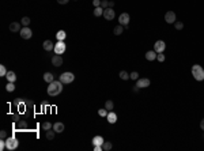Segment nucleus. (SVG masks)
Masks as SVG:
<instances>
[{
	"label": "nucleus",
	"instance_id": "a18cd8bd",
	"mask_svg": "<svg viewBox=\"0 0 204 151\" xmlns=\"http://www.w3.org/2000/svg\"><path fill=\"white\" fill-rule=\"evenodd\" d=\"M200 128H201V129L204 131V119L201 120V121H200Z\"/></svg>",
	"mask_w": 204,
	"mask_h": 151
},
{
	"label": "nucleus",
	"instance_id": "2f4dec72",
	"mask_svg": "<svg viewBox=\"0 0 204 151\" xmlns=\"http://www.w3.org/2000/svg\"><path fill=\"white\" fill-rule=\"evenodd\" d=\"M174 27H176V30H182L184 29V23L182 22H174Z\"/></svg>",
	"mask_w": 204,
	"mask_h": 151
},
{
	"label": "nucleus",
	"instance_id": "de8ad7c7",
	"mask_svg": "<svg viewBox=\"0 0 204 151\" xmlns=\"http://www.w3.org/2000/svg\"><path fill=\"white\" fill-rule=\"evenodd\" d=\"M113 6H114V1H109V7H112V8H113Z\"/></svg>",
	"mask_w": 204,
	"mask_h": 151
},
{
	"label": "nucleus",
	"instance_id": "9b49d317",
	"mask_svg": "<svg viewBox=\"0 0 204 151\" xmlns=\"http://www.w3.org/2000/svg\"><path fill=\"white\" fill-rule=\"evenodd\" d=\"M165 20H166L167 23H174V22L177 20L176 13H174V11H167V13L165 14Z\"/></svg>",
	"mask_w": 204,
	"mask_h": 151
},
{
	"label": "nucleus",
	"instance_id": "6ab92c4d",
	"mask_svg": "<svg viewBox=\"0 0 204 151\" xmlns=\"http://www.w3.org/2000/svg\"><path fill=\"white\" fill-rule=\"evenodd\" d=\"M67 37V33L64 32V30H59V32L56 33V38H57V41H64Z\"/></svg>",
	"mask_w": 204,
	"mask_h": 151
},
{
	"label": "nucleus",
	"instance_id": "a19ab883",
	"mask_svg": "<svg viewBox=\"0 0 204 151\" xmlns=\"http://www.w3.org/2000/svg\"><path fill=\"white\" fill-rule=\"evenodd\" d=\"M93 4L94 7H99L101 6V0H93Z\"/></svg>",
	"mask_w": 204,
	"mask_h": 151
},
{
	"label": "nucleus",
	"instance_id": "a211bd4d",
	"mask_svg": "<svg viewBox=\"0 0 204 151\" xmlns=\"http://www.w3.org/2000/svg\"><path fill=\"white\" fill-rule=\"evenodd\" d=\"M104 142H105V140H104V138H102V136H94L93 138V144L94 146H102L104 144Z\"/></svg>",
	"mask_w": 204,
	"mask_h": 151
},
{
	"label": "nucleus",
	"instance_id": "6e6552de",
	"mask_svg": "<svg viewBox=\"0 0 204 151\" xmlns=\"http://www.w3.org/2000/svg\"><path fill=\"white\" fill-rule=\"evenodd\" d=\"M114 16H116V13H114V10H113L112 7H108V8L104 10V18H105L106 20H113Z\"/></svg>",
	"mask_w": 204,
	"mask_h": 151
},
{
	"label": "nucleus",
	"instance_id": "c9c22d12",
	"mask_svg": "<svg viewBox=\"0 0 204 151\" xmlns=\"http://www.w3.org/2000/svg\"><path fill=\"white\" fill-rule=\"evenodd\" d=\"M101 7L105 10V8H108L109 7V1L108 0H101Z\"/></svg>",
	"mask_w": 204,
	"mask_h": 151
},
{
	"label": "nucleus",
	"instance_id": "f03ea898",
	"mask_svg": "<svg viewBox=\"0 0 204 151\" xmlns=\"http://www.w3.org/2000/svg\"><path fill=\"white\" fill-rule=\"evenodd\" d=\"M192 76L197 80V82H201L204 80V68L199 64H195L192 67Z\"/></svg>",
	"mask_w": 204,
	"mask_h": 151
},
{
	"label": "nucleus",
	"instance_id": "f257e3e1",
	"mask_svg": "<svg viewBox=\"0 0 204 151\" xmlns=\"http://www.w3.org/2000/svg\"><path fill=\"white\" fill-rule=\"evenodd\" d=\"M63 84H64V83L60 82V80H53V82H50L49 86H48V94H49L50 97H57L59 94H61Z\"/></svg>",
	"mask_w": 204,
	"mask_h": 151
},
{
	"label": "nucleus",
	"instance_id": "bb28decb",
	"mask_svg": "<svg viewBox=\"0 0 204 151\" xmlns=\"http://www.w3.org/2000/svg\"><path fill=\"white\" fill-rule=\"evenodd\" d=\"M6 90L8 91V93H13L14 90H15V84H14V82H8V83H7Z\"/></svg>",
	"mask_w": 204,
	"mask_h": 151
},
{
	"label": "nucleus",
	"instance_id": "2eb2a0df",
	"mask_svg": "<svg viewBox=\"0 0 204 151\" xmlns=\"http://www.w3.org/2000/svg\"><path fill=\"white\" fill-rule=\"evenodd\" d=\"M42 48L44 50H46V52H50V50H53V48H55V44L50 41V40H45L42 44Z\"/></svg>",
	"mask_w": 204,
	"mask_h": 151
},
{
	"label": "nucleus",
	"instance_id": "37998d69",
	"mask_svg": "<svg viewBox=\"0 0 204 151\" xmlns=\"http://www.w3.org/2000/svg\"><path fill=\"white\" fill-rule=\"evenodd\" d=\"M68 1H69V0H57V3H59V4H67Z\"/></svg>",
	"mask_w": 204,
	"mask_h": 151
},
{
	"label": "nucleus",
	"instance_id": "423d86ee",
	"mask_svg": "<svg viewBox=\"0 0 204 151\" xmlns=\"http://www.w3.org/2000/svg\"><path fill=\"white\" fill-rule=\"evenodd\" d=\"M53 52H55V55H63V53L65 52V44H64V41H57L55 44Z\"/></svg>",
	"mask_w": 204,
	"mask_h": 151
},
{
	"label": "nucleus",
	"instance_id": "412c9836",
	"mask_svg": "<svg viewBox=\"0 0 204 151\" xmlns=\"http://www.w3.org/2000/svg\"><path fill=\"white\" fill-rule=\"evenodd\" d=\"M44 80L48 83L53 82V80H55V79H53V74H52V72H45V74H44Z\"/></svg>",
	"mask_w": 204,
	"mask_h": 151
},
{
	"label": "nucleus",
	"instance_id": "aec40b11",
	"mask_svg": "<svg viewBox=\"0 0 204 151\" xmlns=\"http://www.w3.org/2000/svg\"><path fill=\"white\" fill-rule=\"evenodd\" d=\"M6 78H7V80H8V82H15V80H17V75H15V72H14V71H8V72H7V75H6Z\"/></svg>",
	"mask_w": 204,
	"mask_h": 151
},
{
	"label": "nucleus",
	"instance_id": "79ce46f5",
	"mask_svg": "<svg viewBox=\"0 0 204 151\" xmlns=\"http://www.w3.org/2000/svg\"><path fill=\"white\" fill-rule=\"evenodd\" d=\"M94 151H104L102 146H94Z\"/></svg>",
	"mask_w": 204,
	"mask_h": 151
},
{
	"label": "nucleus",
	"instance_id": "c756f323",
	"mask_svg": "<svg viewBox=\"0 0 204 151\" xmlns=\"http://www.w3.org/2000/svg\"><path fill=\"white\" fill-rule=\"evenodd\" d=\"M30 22H31V20H30V18H29V16H23V18L20 19V23H22L23 26H29V25H30Z\"/></svg>",
	"mask_w": 204,
	"mask_h": 151
},
{
	"label": "nucleus",
	"instance_id": "dca6fc26",
	"mask_svg": "<svg viewBox=\"0 0 204 151\" xmlns=\"http://www.w3.org/2000/svg\"><path fill=\"white\" fill-rule=\"evenodd\" d=\"M106 120H108L110 124H114V123L117 121V114L114 113L113 110H110V112L108 113V116H106Z\"/></svg>",
	"mask_w": 204,
	"mask_h": 151
},
{
	"label": "nucleus",
	"instance_id": "c03bdc74",
	"mask_svg": "<svg viewBox=\"0 0 204 151\" xmlns=\"http://www.w3.org/2000/svg\"><path fill=\"white\" fill-rule=\"evenodd\" d=\"M13 119H14V121H19V116H18V114H14Z\"/></svg>",
	"mask_w": 204,
	"mask_h": 151
},
{
	"label": "nucleus",
	"instance_id": "473e14b6",
	"mask_svg": "<svg viewBox=\"0 0 204 151\" xmlns=\"http://www.w3.org/2000/svg\"><path fill=\"white\" fill-rule=\"evenodd\" d=\"M129 78L132 79V80H137V79H139V74H137L136 71H133V72H131L129 74Z\"/></svg>",
	"mask_w": 204,
	"mask_h": 151
},
{
	"label": "nucleus",
	"instance_id": "4be33fe9",
	"mask_svg": "<svg viewBox=\"0 0 204 151\" xmlns=\"http://www.w3.org/2000/svg\"><path fill=\"white\" fill-rule=\"evenodd\" d=\"M124 32V26L123 25H117L114 29H113V33L116 34V36H121Z\"/></svg>",
	"mask_w": 204,
	"mask_h": 151
},
{
	"label": "nucleus",
	"instance_id": "7c9ffc66",
	"mask_svg": "<svg viewBox=\"0 0 204 151\" xmlns=\"http://www.w3.org/2000/svg\"><path fill=\"white\" fill-rule=\"evenodd\" d=\"M120 78H121L123 80H128V78H129V74H128L127 71H121V72H120Z\"/></svg>",
	"mask_w": 204,
	"mask_h": 151
},
{
	"label": "nucleus",
	"instance_id": "5701e85b",
	"mask_svg": "<svg viewBox=\"0 0 204 151\" xmlns=\"http://www.w3.org/2000/svg\"><path fill=\"white\" fill-rule=\"evenodd\" d=\"M17 128L18 129H26L27 128V123L25 120H19V121H17Z\"/></svg>",
	"mask_w": 204,
	"mask_h": 151
},
{
	"label": "nucleus",
	"instance_id": "c85d7f7f",
	"mask_svg": "<svg viewBox=\"0 0 204 151\" xmlns=\"http://www.w3.org/2000/svg\"><path fill=\"white\" fill-rule=\"evenodd\" d=\"M112 143L110 142H104V144H102V148H104V151H109V150H112Z\"/></svg>",
	"mask_w": 204,
	"mask_h": 151
},
{
	"label": "nucleus",
	"instance_id": "7ed1b4c3",
	"mask_svg": "<svg viewBox=\"0 0 204 151\" xmlns=\"http://www.w3.org/2000/svg\"><path fill=\"white\" fill-rule=\"evenodd\" d=\"M6 146H7V150L13 151V150H17L19 146V140L14 136H8L6 139Z\"/></svg>",
	"mask_w": 204,
	"mask_h": 151
},
{
	"label": "nucleus",
	"instance_id": "72a5a7b5",
	"mask_svg": "<svg viewBox=\"0 0 204 151\" xmlns=\"http://www.w3.org/2000/svg\"><path fill=\"white\" fill-rule=\"evenodd\" d=\"M7 72L8 71L6 69V65H0V76H6Z\"/></svg>",
	"mask_w": 204,
	"mask_h": 151
},
{
	"label": "nucleus",
	"instance_id": "ddd939ff",
	"mask_svg": "<svg viewBox=\"0 0 204 151\" xmlns=\"http://www.w3.org/2000/svg\"><path fill=\"white\" fill-rule=\"evenodd\" d=\"M52 64H53L55 67H60V65H63L61 55H55V56H52Z\"/></svg>",
	"mask_w": 204,
	"mask_h": 151
},
{
	"label": "nucleus",
	"instance_id": "e433bc0d",
	"mask_svg": "<svg viewBox=\"0 0 204 151\" xmlns=\"http://www.w3.org/2000/svg\"><path fill=\"white\" fill-rule=\"evenodd\" d=\"M4 148H7V146H6V139H1V140H0V150L3 151Z\"/></svg>",
	"mask_w": 204,
	"mask_h": 151
},
{
	"label": "nucleus",
	"instance_id": "20e7f679",
	"mask_svg": "<svg viewBox=\"0 0 204 151\" xmlns=\"http://www.w3.org/2000/svg\"><path fill=\"white\" fill-rule=\"evenodd\" d=\"M60 82H63L64 84H69V83H72L75 80V75L72 72H63L61 75H60V79H59Z\"/></svg>",
	"mask_w": 204,
	"mask_h": 151
},
{
	"label": "nucleus",
	"instance_id": "58836bf2",
	"mask_svg": "<svg viewBox=\"0 0 204 151\" xmlns=\"http://www.w3.org/2000/svg\"><path fill=\"white\" fill-rule=\"evenodd\" d=\"M0 139H7V132L6 131H0Z\"/></svg>",
	"mask_w": 204,
	"mask_h": 151
},
{
	"label": "nucleus",
	"instance_id": "f704fd0d",
	"mask_svg": "<svg viewBox=\"0 0 204 151\" xmlns=\"http://www.w3.org/2000/svg\"><path fill=\"white\" fill-rule=\"evenodd\" d=\"M108 113H109V112H108L106 109H99V110H98V114L101 116V117H106V116H108Z\"/></svg>",
	"mask_w": 204,
	"mask_h": 151
},
{
	"label": "nucleus",
	"instance_id": "a878e982",
	"mask_svg": "<svg viewBox=\"0 0 204 151\" xmlns=\"http://www.w3.org/2000/svg\"><path fill=\"white\" fill-rule=\"evenodd\" d=\"M42 129L44 131H49V129H52V128H53V125H52V124H50L49 121H45V123H42Z\"/></svg>",
	"mask_w": 204,
	"mask_h": 151
},
{
	"label": "nucleus",
	"instance_id": "9d476101",
	"mask_svg": "<svg viewBox=\"0 0 204 151\" xmlns=\"http://www.w3.org/2000/svg\"><path fill=\"white\" fill-rule=\"evenodd\" d=\"M166 49V44H165V41H162V40H159V41H156L154 44V50L156 52V53H163V50Z\"/></svg>",
	"mask_w": 204,
	"mask_h": 151
},
{
	"label": "nucleus",
	"instance_id": "393cba45",
	"mask_svg": "<svg viewBox=\"0 0 204 151\" xmlns=\"http://www.w3.org/2000/svg\"><path fill=\"white\" fill-rule=\"evenodd\" d=\"M101 15H104V8L99 6V7H95V10H94V16H101Z\"/></svg>",
	"mask_w": 204,
	"mask_h": 151
},
{
	"label": "nucleus",
	"instance_id": "b1692460",
	"mask_svg": "<svg viewBox=\"0 0 204 151\" xmlns=\"http://www.w3.org/2000/svg\"><path fill=\"white\" fill-rule=\"evenodd\" d=\"M105 109L108 110V112H110V110L114 109V104H113V101H106L105 102Z\"/></svg>",
	"mask_w": 204,
	"mask_h": 151
},
{
	"label": "nucleus",
	"instance_id": "f8f14e48",
	"mask_svg": "<svg viewBox=\"0 0 204 151\" xmlns=\"http://www.w3.org/2000/svg\"><path fill=\"white\" fill-rule=\"evenodd\" d=\"M20 25H22L20 22H11L10 26H8V29H10V32H13V33H19L20 29H22Z\"/></svg>",
	"mask_w": 204,
	"mask_h": 151
},
{
	"label": "nucleus",
	"instance_id": "4468645a",
	"mask_svg": "<svg viewBox=\"0 0 204 151\" xmlns=\"http://www.w3.org/2000/svg\"><path fill=\"white\" fill-rule=\"evenodd\" d=\"M64 129H65V125H64L63 123H60V121H57V123L53 124V131H55L56 133H61Z\"/></svg>",
	"mask_w": 204,
	"mask_h": 151
},
{
	"label": "nucleus",
	"instance_id": "0eeeda50",
	"mask_svg": "<svg viewBox=\"0 0 204 151\" xmlns=\"http://www.w3.org/2000/svg\"><path fill=\"white\" fill-rule=\"evenodd\" d=\"M19 34H20V37L23 38V40H29V38H31V36H33V32H31V29L29 26H23V27L20 29Z\"/></svg>",
	"mask_w": 204,
	"mask_h": 151
},
{
	"label": "nucleus",
	"instance_id": "f3484780",
	"mask_svg": "<svg viewBox=\"0 0 204 151\" xmlns=\"http://www.w3.org/2000/svg\"><path fill=\"white\" fill-rule=\"evenodd\" d=\"M156 56H158V53H156L155 50H149V52L146 53V59H147L149 61H153V60H155V59H156Z\"/></svg>",
	"mask_w": 204,
	"mask_h": 151
},
{
	"label": "nucleus",
	"instance_id": "39448f33",
	"mask_svg": "<svg viewBox=\"0 0 204 151\" xmlns=\"http://www.w3.org/2000/svg\"><path fill=\"white\" fill-rule=\"evenodd\" d=\"M129 20H131L129 14H127V13L120 14V16H118V23H120V25L125 26V27L128 29V25H129Z\"/></svg>",
	"mask_w": 204,
	"mask_h": 151
},
{
	"label": "nucleus",
	"instance_id": "1a4fd4ad",
	"mask_svg": "<svg viewBox=\"0 0 204 151\" xmlns=\"http://www.w3.org/2000/svg\"><path fill=\"white\" fill-rule=\"evenodd\" d=\"M150 84H151V82H150V79H147V78H140V79L136 80V87H139V88L150 87Z\"/></svg>",
	"mask_w": 204,
	"mask_h": 151
},
{
	"label": "nucleus",
	"instance_id": "ea45409f",
	"mask_svg": "<svg viewBox=\"0 0 204 151\" xmlns=\"http://www.w3.org/2000/svg\"><path fill=\"white\" fill-rule=\"evenodd\" d=\"M46 106H49V102H48V101H42V104H41V109H45Z\"/></svg>",
	"mask_w": 204,
	"mask_h": 151
},
{
	"label": "nucleus",
	"instance_id": "09e8293b",
	"mask_svg": "<svg viewBox=\"0 0 204 151\" xmlns=\"http://www.w3.org/2000/svg\"><path fill=\"white\" fill-rule=\"evenodd\" d=\"M74 1H78V0H74Z\"/></svg>",
	"mask_w": 204,
	"mask_h": 151
},
{
	"label": "nucleus",
	"instance_id": "49530a36",
	"mask_svg": "<svg viewBox=\"0 0 204 151\" xmlns=\"http://www.w3.org/2000/svg\"><path fill=\"white\" fill-rule=\"evenodd\" d=\"M26 105H27V106H34V104H33V102H26Z\"/></svg>",
	"mask_w": 204,
	"mask_h": 151
},
{
	"label": "nucleus",
	"instance_id": "cd10ccee",
	"mask_svg": "<svg viewBox=\"0 0 204 151\" xmlns=\"http://www.w3.org/2000/svg\"><path fill=\"white\" fill-rule=\"evenodd\" d=\"M52 129H53V128H52ZM52 129H49V131H46V139H48V140H53V139H55V131H52Z\"/></svg>",
	"mask_w": 204,
	"mask_h": 151
},
{
	"label": "nucleus",
	"instance_id": "4c0bfd02",
	"mask_svg": "<svg viewBox=\"0 0 204 151\" xmlns=\"http://www.w3.org/2000/svg\"><path fill=\"white\" fill-rule=\"evenodd\" d=\"M156 60H158V61H165V55H163V53H158V56H156Z\"/></svg>",
	"mask_w": 204,
	"mask_h": 151
}]
</instances>
